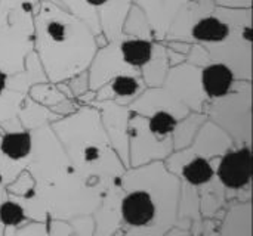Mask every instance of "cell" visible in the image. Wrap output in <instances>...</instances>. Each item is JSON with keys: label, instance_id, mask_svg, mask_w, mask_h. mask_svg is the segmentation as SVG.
Returning <instances> with one entry per match:
<instances>
[{"label": "cell", "instance_id": "cell-1", "mask_svg": "<svg viewBox=\"0 0 253 236\" xmlns=\"http://www.w3.org/2000/svg\"><path fill=\"white\" fill-rule=\"evenodd\" d=\"M34 25L37 50L52 72L74 71L92 59L96 47L92 31L59 4L42 1Z\"/></svg>", "mask_w": 253, "mask_h": 236}, {"label": "cell", "instance_id": "cell-2", "mask_svg": "<svg viewBox=\"0 0 253 236\" xmlns=\"http://www.w3.org/2000/svg\"><path fill=\"white\" fill-rule=\"evenodd\" d=\"M219 177L228 188H243L252 176V155L248 149L227 154L219 166Z\"/></svg>", "mask_w": 253, "mask_h": 236}, {"label": "cell", "instance_id": "cell-3", "mask_svg": "<svg viewBox=\"0 0 253 236\" xmlns=\"http://www.w3.org/2000/svg\"><path fill=\"white\" fill-rule=\"evenodd\" d=\"M125 220L132 226H144L153 220L156 208L147 192H133L127 195L122 205Z\"/></svg>", "mask_w": 253, "mask_h": 236}, {"label": "cell", "instance_id": "cell-4", "mask_svg": "<svg viewBox=\"0 0 253 236\" xmlns=\"http://www.w3.org/2000/svg\"><path fill=\"white\" fill-rule=\"evenodd\" d=\"M230 24L216 15H209L199 19L191 28L193 38L206 44L222 43L230 37Z\"/></svg>", "mask_w": 253, "mask_h": 236}, {"label": "cell", "instance_id": "cell-5", "mask_svg": "<svg viewBox=\"0 0 253 236\" xmlns=\"http://www.w3.org/2000/svg\"><path fill=\"white\" fill-rule=\"evenodd\" d=\"M234 74L225 64H211L202 72V84L211 98H221L227 95L233 86Z\"/></svg>", "mask_w": 253, "mask_h": 236}, {"label": "cell", "instance_id": "cell-6", "mask_svg": "<svg viewBox=\"0 0 253 236\" xmlns=\"http://www.w3.org/2000/svg\"><path fill=\"white\" fill-rule=\"evenodd\" d=\"M122 59L130 67H142L153 58V44L145 38H127L123 40L120 47Z\"/></svg>", "mask_w": 253, "mask_h": 236}, {"label": "cell", "instance_id": "cell-7", "mask_svg": "<svg viewBox=\"0 0 253 236\" xmlns=\"http://www.w3.org/2000/svg\"><path fill=\"white\" fill-rule=\"evenodd\" d=\"M0 149L10 160H21L31 151V136L25 132L7 133L1 139Z\"/></svg>", "mask_w": 253, "mask_h": 236}, {"label": "cell", "instance_id": "cell-8", "mask_svg": "<svg viewBox=\"0 0 253 236\" xmlns=\"http://www.w3.org/2000/svg\"><path fill=\"white\" fill-rule=\"evenodd\" d=\"M213 176L211 164L205 158H196L188 166L184 167V177L191 185H203L209 182Z\"/></svg>", "mask_w": 253, "mask_h": 236}, {"label": "cell", "instance_id": "cell-9", "mask_svg": "<svg viewBox=\"0 0 253 236\" xmlns=\"http://www.w3.org/2000/svg\"><path fill=\"white\" fill-rule=\"evenodd\" d=\"M64 3H67L71 7V10L74 12L71 15H76V18H79L82 22H84L92 33L99 31V22H98L95 7L87 4L86 0H80V1H77V0H64Z\"/></svg>", "mask_w": 253, "mask_h": 236}, {"label": "cell", "instance_id": "cell-10", "mask_svg": "<svg viewBox=\"0 0 253 236\" xmlns=\"http://www.w3.org/2000/svg\"><path fill=\"white\" fill-rule=\"evenodd\" d=\"M176 127V120L166 111L156 112L150 120V130L156 135H168Z\"/></svg>", "mask_w": 253, "mask_h": 236}, {"label": "cell", "instance_id": "cell-11", "mask_svg": "<svg viewBox=\"0 0 253 236\" xmlns=\"http://www.w3.org/2000/svg\"><path fill=\"white\" fill-rule=\"evenodd\" d=\"M0 220L6 226L19 225L24 220V210L15 202H4L0 205Z\"/></svg>", "mask_w": 253, "mask_h": 236}, {"label": "cell", "instance_id": "cell-12", "mask_svg": "<svg viewBox=\"0 0 253 236\" xmlns=\"http://www.w3.org/2000/svg\"><path fill=\"white\" fill-rule=\"evenodd\" d=\"M111 89L117 96H132L139 89V83L132 75H119L111 83Z\"/></svg>", "mask_w": 253, "mask_h": 236}, {"label": "cell", "instance_id": "cell-13", "mask_svg": "<svg viewBox=\"0 0 253 236\" xmlns=\"http://www.w3.org/2000/svg\"><path fill=\"white\" fill-rule=\"evenodd\" d=\"M99 157V151L95 146H89L84 149V160L86 161H95Z\"/></svg>", "mask_w": 253, "mask_h": 236}, {"label": "cell", "instance_id": "cell-14", "mask_svg": "<svg viewBox=\"0 0 253 236\" xmlns=\"http://www.w3.org/2000/svg\"><path fill=\"white\" fill-rule=\"evenodd\" d=\"M40 0H0V4L3 6H18L22 3H28V4H34Z\"/></svg>", "mask_w": 253, "mask_h": 236}, {"label": "cell", "instance_id": "cell-15", "mask_svg": "<svg viewBox=\"0 0 253 236\" xmlns=\"http://www.w3.org/2000/svg\"><path fill=\"white\" fill-rule=\"evenodd\" d=\"M6 83H7V74L0 68V92H1V90H4Z\"/></svg>", "mask_w": 253, "mask_h": 236}, {"label": "cell", "instance_id": "cell-16", "mask_svg": "<svg viewBox=\"0 0 253 236\" xmlns=\"http://www.w3.org/2000/svg\"><path fill=\"white\" fill-rule=\"evenodd\" d=\"M107 1H110V0H86V3H87V4H90L92 7L102 6V4H105Z\"/></svg>", "mask_w": 253, "mask_h": 236}]
</instances>
